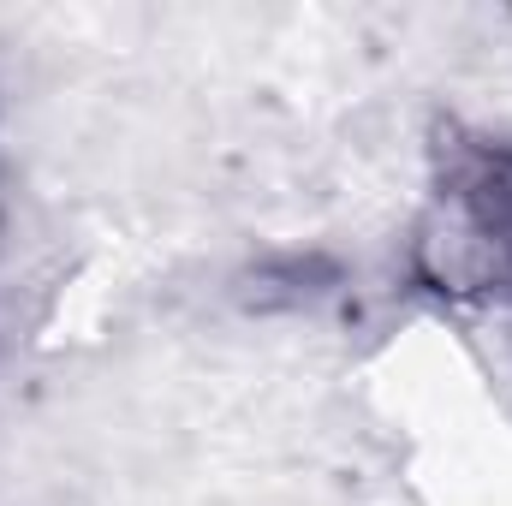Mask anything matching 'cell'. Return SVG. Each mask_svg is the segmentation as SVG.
Listing matches in <instances>:
<instances>
[{
    "mask_svg": "<svg viewBox=\"0 0 512 506\" xmlns=\"http://www.w3.org/2000/svg\"><path fill=\"white\" fill-rule=\"evenodd\" d=\"M423 274L441 292L512 298V143L447 137L435 221L423 233Z\"/></svg>",
    "mask_w": 512,
    "mask_h": 506,
    "instance_id": "cell-1",
    "label": "cell"
}]
</instances>
